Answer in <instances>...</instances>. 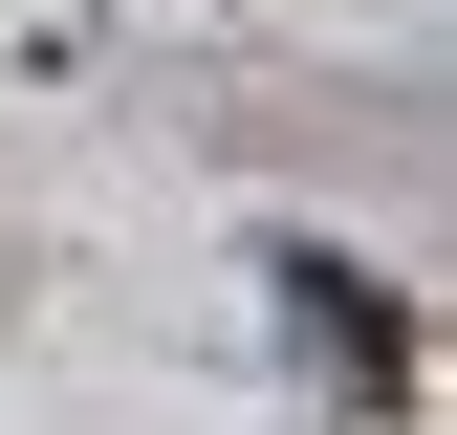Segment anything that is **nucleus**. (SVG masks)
Masks as SVG:
<instances>
[{
	"mask_svg": "<svg viewBox=\"0 0 457 435\" xmlns=\"http://www.w3.org/2000/svg\"><path fill=\"white\" fill-rule=\"evenodd\" d=\"M305 305H327V370H349L370 414L414 392V326H392V283H349V261H305Z\"/></svg>",
	"mask_w": 457,
	"mask_h": 435,
	"instance_id": "1",
	"label": "nucleus"
}]
</instances>
